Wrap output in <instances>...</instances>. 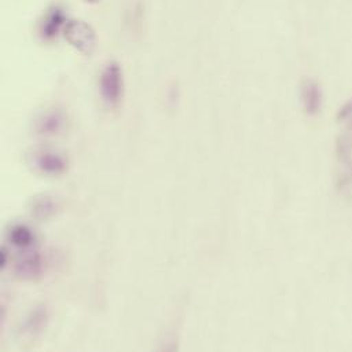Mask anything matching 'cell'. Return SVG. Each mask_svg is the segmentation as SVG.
Listing matches in <instances>:
<instances>
[{
  "mask_svg": "<svg viewBox=\"0 0 352 352\" xmlns=\"http://www.w3.org/2000/svg\"><path fill=\"white\" fill-rule=\"evenodd\" d=\"M66 117L59 110H51L41 114L36 122V131L43 136H55L63 131Z\"/></svg>",
  "mask_w": 352,
  "mask_h": 352,
  "instance_id": "obj_5",
  "label": "cell"
},
{
  "mask_svg": "<svg viewBox=\"0 0 352 352\" xmlns=\"http://www.w3.org/2000/svg\"><path fill=\"white\" fill-rule=\"evenodd\" d=\"M32 165L45 176H60L67 170L66 157L51 148L37 150L32 157Z\"/></svg>",
  "mask_w": 352,
  "mask_h": 352,
  "instance_id": "obj_3",
  "label": "cell"
},
{
  "mask_svg": "<svg viewBox=\"0 0 352 352\" xmlns=\"http://www.w3.org/2000/svg\"><path fill=\"white\" fill-rule=\"evenodd\" d=\"M43 269L44 265L41 256L38 254H30L16 263L15 272L23 280H36L41 276Z\"/></svg>",
  "mask_w": 352,
  "mask_h": 352,
  "instance_id": "obj_6",
  "label": "cell"
},
{
  "mask_svg": "<svg viewBox=\"0 0 352 352\" xmlns=\"http://www.w3.org/2000/svg\"><path fill=\"white\" fill-rule=\"evenodd\" d=\"M124 73L117 62H110L102 70L99 88L103 100L110 107H117L124 98Z\"/></svg>",
  "mask_w": 352,
  "mask_h": 352,
  "instance_id": "obj_1",
  "label": "cell"
},
{
  "mask_svg": "<svg viewBox=\"0 0 352 352\" xmlns=\"http://www.w3.org/2000/svg\"><path fill=\"white\" fill-rule=\"evenodd\" d=\"M85 1H88V3H98L99 0H85Z\"/></svg>",
  "mask_w": 352,
  "mask_h": 352,
  "instance_id": "obj_10",
  "label": "cell"
},
{
  "mask_svg": "<svg viewBox=\"0 0 352 352\" xmlns=\"http://www.w3.org/2000/svg\"><path fill=\"white\" fill-rule=\"evenodd\" d=\"M66 40L78 52L84 55H92L98 45V37L94 28L84 21H69L63 29Z\"/></svg>",
  "mask_w": 352,
  "mask_h": 352,
  "instance_id": "obj_2",
  "label": "cell"
},
{
  "mask_svg": "<svg viewBox=\"0 0 352 352\" xmlns=\"http://www.w3.org/2000/svg\"><path fill=\"white\" fill-rule=\"evenodd\" d=\"M59 204L51 196H36L32 204V212L38 219H48L56 214Z\"/></svg>",
  "mask_w": 352,
  "mask_h": 352,
  "instance_id": "obj_7",
  "label": "cell"
},
{
  "mask_svg": "<svg viewBox=\"0 0 352 352\" xmlns=\"http://www.w3.org/2000/svg\"><path fill=\"white\" fill-rule=\"evenodd\" d=\"M67 25L65 10L59 6H52L45 14L40 23V36L45 41L54 40L62 29Z\"/></svg>",
  "mask_w": 352,
  "mask_h": 352,
  "instance_id": "obj_4",
  "label": "cell"
},
{
  "mask_svg": "<svg viewBox=\"0 0 352 352\" xmlns=\"http://www.w3.org/2000/svg\"><path fill=\"white\" fill-rule=\"evenodd\" d=\"M8 241L18 248H28L34 243V233L26 225L18 223L8 230Z\"/></svg>",
  "mask_w": 352,
  "mask_h": 352,
  "instance_id": "obj_8",
  "label": "cell"
},
{
  "mask_svg": "<svg viewBox=\"0 0 352 352\" xmlns=\"http://www.w3.org/2000/svg\"><path fill=\"white\" fill-rule=\"evenodd\" d=\"M7 259H8V254H7L6 248H3V250H1V255H0V266H1V267H6Z\"/></svg>",
  "mask_w": 352,
  "mask_h": 352,
  "instance_id": "obj_9",
  "label": "cell"
}]
</instances>
